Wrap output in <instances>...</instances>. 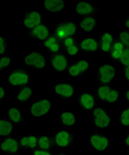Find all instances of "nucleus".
<instances>
[{"label": "nucleus", "mask_w": 129, "mask_h": 155, "mask_svg": "<svg viewBox=\"0 0 129 155\" xmlns=\"http://www.w3.org/2000/svg\"><path fill=\"white\" fill-rule=\"evenodd\" d=\"M51 108V103L46 100L41 102H38L35 105H33L31 107V113H33L35 116H41L43 114L47 112Z\"/></svg>", "instance_id": "f257e3e1"}, {"label": "nucleus", "mask_w": 129, "mask_h": 155, "mask_svg": "<svg viewBox=\"0 0 129 155\" xmlns=\"http://www.w3.org/2000/svg\"><path fill=\"white\" fill-rule=\"evenodd\" d=\"M25 62H26V64L35 65L36 67H38V68H42L45 64L43 57L41 56V54H37V52H33V54H31L29 56L26 57Z\"/></svg>", "instance_id": "f03ea898"}, {"label": "nucleus", "mask_w": 129, "mask_h": 155, "mask_svg": "<svg viewBox=\"0 0 129 155\" xmlns=\"http://www.w3.org/2000/svg\"><path fill=\"white\" fill-rule=\"evenodd\" d=\"M94 115H96V125L98 127H106L109 124V117L106 115L102 109H96L94 110Z\"/></svg>", "instance_id": "7ed1b4c3"}, {"label": "nucleus", "mask_w": 129, "mask_h": 155, "mask_svg": "<svg viewBox=\"0 0 129 155\" xmlns=\"http://www.w3.org/2000/svg\"><path fill=\"white\" fill-rule=\"evenodd\" d=\"M100 74H101V80L104 83H107L114 76V67L109 65H104L100 68Z\"/></svg>", "instance_id": "20e7f679"}, {"label": "nucleus", "mask_w": 129, "mask_h": 155, "mask_svg": "<svg viewBox=\"0 0 129 155\" xmlns=\"http://www.w3.org/2000/svg\"><path fill=\"white\" fill-rule=\"evenodd\" d=\"M90 142H91L92 146H94V148H96L97 150H104L106 147H107L108 145V140L107 138L105 137H101V136H92L91 140H90Z\"/></svg>", "instance_id": "39448f33"}, {"label": "nucleus", "mask_w": 129, "mask_h": 155, "mask_svg": "<svg viewBox=\"0 0 129 155\" xmlns=\"http://www.w3.org/2000/svg\"><path fill=\"white\" fill-rule=\"evenodd\" d=\"M28 81V78L26 74H21V72H16L13 74L10 77V83L13 85H21V84H25Z\"/></svg>", "instance_id": "423d86ee"}, {"label": "nucleus", "mask_w": 129, "mask_h": 155, "mask_svg": "<svg viewBox=\"0 0 129 155\" xmlns=\"http://www.w3.org/2000/svg\"><path fill=\"white\" fill-rule=\"evenodd\" d=\"M63 3L62 0H45V8L48 11L51 12H58L63 8Z\"/></svg>", "instance_id": "0eeeda50"}, {"label": "nucleus", "mask_w": 129, "mask_h": 155, "mask_svg": "<svg viewBox=\"0 0 129 155\" xmlns=\"http://www.w3.org/2000/svg\"><path fill=\"white\" fill-rule=\"evenodd\" d=\"M40 20H41V18H40L39 14L33 12V13H31V15H29V17L28 19L24 20V24L28 27H34L35 25H39Z\"/></svg>", "instance_id": "6e6552de"}, {"label": "nucleus", "mask_w": 129, "mask_h": 155, "mask_svg": "<svg viewBox=\"0 0 129 155\" xmlns=\"http://www.w3.org/2000/svg\"><path fill=\"white\" fill-rule=\"evenodd\" d=\"M76 31V27H74V24L72 23H68L66 25H63L58 28V35L59 37H65V36L68 35H72Z\"/></svg>", "instance_id": "1a4fd4ad"}, {"label": "nucleus", "mask_w": 129, "mask_h": 155, "mask_svg": "<svg viewBox=\"0 0 129 155\" xmlns=\"http://www.w3.org/2000/svg\"><path fill=\"white\" fill-rule=\"evenodd\" d=\"M56 91L59 94H62L64 97H71L72 92H74V89H72L71 86L66 85V84H61V85L56 86Z\"/></svg>", "instance_id": "9d476101"}, {"label": "nucleus", "mask_w": 129, "mask_h": 155, "mask_svg": "<svg viewBox=\"0 0 129 155\" xmlns=\"http://www.w3.org/2000/svg\"><path fill=\"white\" fill-rule=\"evenodd\" d=\"M2 150L4 151H11V152H16L17 151V142L15 140H6L5 142H3V143L1 145Z\"/></svg>", "instance_id": "9b49d317"}, {"label": "nucleus", "mask_w": 129, "mask_h": 155, "mask_svg": "<svg viewBox=\"0 0 129 155\" xmlns=\"http://www.w3.org/2000/svg\"><path fill=\"white\" fill-rule=\"evenodd\" d=\"M68 140H69L68 133H66V132H64V131L58 133L57 136H56V142H57L58 145L61 146V147H65V146L68 143Z\"/></svg>", "instance_id": "f8f14e48"}, {"label": "nucleus", "mask_w": 129, "mask_h": 155, "mask_svg": "<svg viewBox=\"0 0 129 155\" xmlns=\"http://www.w3.org/2000/svg\"><path fill=\"white\" fill-rule=\"evenodd\" d=\"M53 65L57 70H63L66 67V60L63 56H57L54 59Z\"/></svg>", "instance_id": "ddd939ff"}, {"label": "nucleus", "mask_w": 129, "mask_h": 155, "mask_svg": "<svg viewBox=\"0 0 129 155\" xmlns=\"http://www.w3.org/2000/svg\"><path fill=\"white\" fill-rule=\"evenodd\" d=\"M81 46H82L83 49H89V51H96L97 49V42L94 40H92V39H86L82 42V44H81Z\"/></svg>", "instance_id": "4468645a"}, {"label": "nucleus", "mask_w": 129, "mask_h": 155, "mask_svg": "<svg viewBox=\"0 0 129 155\" xmlns=\"http://www.w3.org/2000/svg\"><path fill=\"white\" fill-rule=\"evenodd\" d=\"M34 34H35L36 36H38L39 39H45L48 36V31H47V28L45 26L38 25L35 28V31H34Z\"/></svg>", "instance_id": "2eb2a0df"}, {"label": "nucleus", "mask_w": 129, "mask_h": 155, "mask_svg": "<svg viewBox=\"0 0 129 155\" xmlns=\"http://www.w3.org/2000/svg\"><path fill=\"white\" fill-rule=\"evenodd\" d=\"M92 11V8L90 4L86 3V2H80L77 5V12L79 14H87Z\"/></svg>", "instance_id": "dca6fc26"}, {"label": "nucleus", "mask_w": 129, "mask_h": 155, "mask_svg": "<svg viewBox=\"0 0 129 155\" xmlns=\"http://www.w3.org/2000/svg\"><path fill=\"white\" fill-rule=\"evenodd\" d=\"M81 103H82L83 106L87 109H90L94 104V99H92V97L89 94H83L82 97H81Z\"/></svg>", "instance_id": "f3484780"}, {"label": "nucleus", "mask_w": 129, "mask_h": 155, "mask_svg": "<svg viewBox=\"0 0 129 155\" xmlns=\"http://www.w3.org/2000/svg\"><path fill=\"white\" fill-rule=\"evenodd\" d=\"M11 131H12V125L8 122L1 120L0 122V134L1 135H8Z\"/></svg>", "instance_id": "a211bd4d"}, {"label": "nucleus", "mask_w": 129, "mask_h": 155, "mask_svg": "<svg viewBox=\"0 0 129 155\" xmlns=\"http://www.w3.org/2000/svg\"><path fill=\"white\" fill-rule=\"evenodd\" d=\"M94 25V20L92 19V18H86L85 20H83L82 22H81V27H82L84 31H91L92 27Z\"/></svg>", "instance_id": "6ab92c4d"}, {"label": "nucleus", "mask_w": 129, "mask_h": 155, "mask_svg": "<svg viewBox=\"0 0 129 155\" xmlns=\"http://www.w3.org/2000/svg\"><path fill=\"white\" fill-rule=\"evenodd\" d=\"M102 41H103L102 48H103L104 51H107L108 49H109V47H110V43H111V41H112V37L109 35V34H105V35L103 36Z\"/></svg>", "instance_id": "aec40b11"}, {"label": "nucleus", "mask_w": 129, "mask_h": 155, "mask_svg": "<svg viewBox=\"0 0 129 155\" xmlns=\"http://www.w3.org/2000/svg\"><path fill=\"white\" fill-rule=\"evenodd\" d=\"M36 137L35 136H29V137H24L21 140V143L23 146H29L31 148H35L36 146Z\"/></svg>", "instance_id": "412c9836"}, {"label": "nucleus", "mask_w": 129, "mask_h": 155, "mask_svg": "<svg viewBox=\"0 0 129 155\" xmlns=\"http://www.w3.org/2000/svg\"><path fill=\"white\" fill-rule=\"evenodd\" d=\"M62 122L65 125H72L74 123V116L71 113L65 112L62 114Z\"/></svg>", "instance_id": "4be33fe9"}, {"label": "nucleus", "mask_w": 129, "mask_h": 155, "mask_svg": "<svg viewBox=\"0 0 129 155\" xmlns=\"http://www.w3.org/2000/svg\"><path fill=\"white\" fill-rule=\"evenodd\" d=\"M31 90L29 89V88H24V89L19 93L18 99H19L20 101H24V100L28 99L29 95H31Z\"/></svg>", "instance_id": "5701e85b"}, {"label": "nucleus", "mask_w": 129, "mask_h": 155, "mask_svg": "<svg viewBox=\"0 0 129 155\" xmlns=\"http://www.w3.org/2000/svg\"><path fill=\"white\" fill-rule=\"evenodd\" d=\"M8 114H10V117L12 118L14 122H18V120H20V112L17 110V109L12 108L10 110V112H8Z\"/></svg>", "instance_id": "b1692460"}, {"label": "nucleus", "mask_w": 129, "mask_h": 155, "mask_svg": "<svg viewBox=\"0 0 129 155\" xmlns=\"http://www.w3.org/2000/svg\"><path fill=\"white\" fill-rule=\"evenodd\" d=\"M121 61L123 64L129 66V48H126L123 51V54L121 56Z\"/></svg>", "instance_id": "393cba45"}, {"label": "nucleus", "mask_w": 129, "mask_h": 155, "mask_svg": "<svg viewBox=\"0 0 129 155\" xmlns=\"http://www.w3.org/2000/svg\"><path fill=\"white\" fill-rule=\"evenodd\" d=\"M110 90L108 87H101L100 89H99V95H100V97L102 100H105L106 97H107V95L109 94Z\"/></svg>", "instance_id": "a878e982"}, {"label": "nucleus", "mask_w": 129, "mask_h": 155, "mask_svg": "<svg viewBox=\"0 0 129 155\" xmlns=\"http://www.w3.org/2000/svg\"><path fill=\"white\" fill-rule=\"evenodd\" d=\"M121 120L124 125H129V109L125 110L123 113H122V116H121Z\"/></svg>", "instance_id": "bb28decb"}, {"label": "nucleus", "mask_w": 129, "mask_h": 155, "mask_svg": "<svg viewBox=\"0 0 129 155\" xmlns=\"http://www.w3.org/2000/svg\"><path fill=\"white\" fill-rule=\"evenodd\" d=\"M39 145L40 147L43 148V149H47V148L49 147V142H48V138L45 137V136H43L39 140Z\"/></svg>", "instance_id": "cd10ccee"}, {"label": "nucleus", "mask_w": 129, "mask_h": 155, "mask_svg": "<svg viewBox=\"0 0 129 155\" xmlns=\"http://www.w3.org/2000/svg\"><path fill=\"white\" fill-rule=\"evenodd\" d=\"M117 99V92L115 90L110 91L109 94H108L107 97H106V100H107L108 102H114Z\"/></svg>", "instance_id": "c85d7f7f"}, {"label": "nucleus", "mask_w": 129, "mask_h": 155, "mask_svg": "<svg viewBox=\"0 0 129 155\" xmlns=\"http://www.w3.org/2000/svg\"><path fill=\"white\" fill-rule=\"evenodd\" d=\"M120 38H121V41L124 43V44H126L127 46H129V34L122 33L121 36H120Z\"/></svg>", "instance_id": "c756f323"}, {"label": "nucleus", "mask_w": 129, "mask_h": 155, "mask_svg": "<svg viewBox=\"0 0 129 155\" xmlns=\"http://www.w3.org/2000/svg\"><path fill=\"white\" fill-rule=\"evenodd\" d=\"M80 71H81V70H80V68L78 67V65L71 66V69H69V74H71V76H78Z\"/></svg>", "instance_id": "7c9ffc66"}, {"label": "nucleus", "mask_w": 129, "mask_h": 155, "mask_svg": "<svg viewBox=\"0 0 129 155\" xmlns=\"http://www.w3.org/2000/svg\"><path fill=\"white\" fill-rule=\"evenodd\" d=\"M78 67L80 68L81 71H84L85 69H87V67H88V63L86 62V61H81V62H79Z\"/></svg>", "instance_id": "2f4dec72"}, {"label": "nucleus", "mask_w": 129, "mask_h": 155, "mask_svg": "<svg viewBox=\"0 0 129 155\" xmlns=\"http://www.w3.org/2000/svg\"><path fill=\"white\" fill-rule=\"evenodd\" d=\"M10 62H11V60L8 58H2L1 61H0V67L1 68L5 67V66H8L10 64Z\"/></svg>", "instance_id": "473e14b6"}, {"label": "nucleus", "mask_w": 129, "mask_h": 155, "mask_svg": "<svg viewBox=\"0 0 129 155\" xmlns=\"http://www.w3.org/2000/svg\"><path fill=\"white\" fill-rule=\"evenodd\" d=\"M55 42H56V40H55V38H51V39H48V40L45 42V46H47V47H49L51 48V46H53L54 44H55Z\"/></svg>", "instance_id": "72a5a7b5"}, {"label": "nucleus", "mask_w": 129, "mask_h": 155, "mask_svg": "<svg viewBox=\"0 0 129 155\" xmlns=\"http://www.w3.org/2000/svg\"><path fill=\"white\" fill-rule=\"evenodd\" d=\"M68 52L71 54H74L78 52V48H77L76 46H74V45H71V46H68Z\"/></svg>", "instance_id": "f704fd0d"}, {"label": "nucleus", "mask_w": 129, "mask_h": 155, "mask_svg": "<svg viewBox=\"0 0 129 155\" xmlns=\"http://www.w3.org/2000/svg\"><path fill=\"white\" fill-rule=\"evenodd\" d=\"M122 54H123V51H114L112 57H114V58H121Z\"/></svg>", "instance_id": "c9c22d12"}, {"label": "nucleus", "mask_w": 129, "mask_h": 155, "mask_svg": "<svg viewBox=\"0 0 129 155\" xmlns=\"http://www.w3.org/2000/svg\"><path fill=\"white\" fill-rule=\"evenodd\" d=\"M0 52L3 54L4 52V43H3V39L0 38Z\"/></svg>", "instance_id": "e433bc0d"}, {"label": "nucleus", "mask_w": 129, "mask_h": 155, "mask_svg": "<svg viewBox=\"0 0 129 155\" xmlns=\"http://www.w3.org/2000/svg\"><path fill=\"white\" fill-rule=\"evenodd\" d=\"M114 51H123V44L117 43V44L114 45Z\"/></svg>", "instance_id": "4c0bfd02"}, {"label": "nucleus", "mask_w": 129, "mask_h": 155, "mask_svg": "<svg viewBox=\"0 0 129 155\" xmlns=\"http://www.w3.org/2000/svg\"><path fill=\"white\" fill-rule=\"evenodd\" d=\"M65 44H66V46H67V47H68V46H71V45H72V39H71V38L66 39V40H65Z\"/></svg>", "instance_id": "58836bf2"}, {"label": "nucleus", "mask_w": 129, "mask_h": 155, "mask_svg": "<svg viewBox=\"0 0 129 155\" xmlns=\"http://www.w3.org/2000/svg\"><path fill=\"white\" fill-rule=\"evenodd\" d=\"M35 155H51L49 153H47V152H42V151H37L35 153Z\"/></svg>", "instance_id": "ea45409f"}, {"label": "nucleus", "mask_w": 129, "mask_h": 155, "mask_svg": "<svg viewBox=\"0 0 129 155\" xmlns=\"http://www.w3.org/2000/svg\"><path fill=\"white\" fill-rule=\"evenodd\" d=\"M51 51H57L58 49H59V46H58V44H56V43H55V44H54L53 46L51 47Z\"/></svg>", "instance_id": "a19ab883"}, {"label": "nucleus", "mask_w": 129, "mask_h": 155, "mask_svg": "<svg viewBox=\"0 0 129 155\" xmlns=\"http://www.w3.org/2000/svg\"><path fill=\"white\" fill-rule=\"evenodd\" d=\"M4 95V90L3 88H0V97H3Z\"/></svg>", "instance_id": "79ce46f5"}, {"label": "nucleus", "mask_w": 129, "mask_h": 155, "mask_svg": "<svg viewBox=\"0 0 129 155\" xmlns=\"http://www.w3.org/2000/svg\"><path fill=\"white\" fill-rule=\"evenodd\" d=\"M126 77L129 80V66H127V69H126Z\"/></svg>", "instance_id": "37998d69"}, {"label": "nucleus", "mask_w": 129, "mask_h": 155, "mask_svg": "<svg viewBox=\"0 0 129 155\" xmlns=\"http://www.w3.org/2000/svg\"><path fill=\"white\" fill-rule=\"evenodd\" d=\"M126 143H127V145H129V136L127 137V140H126Z\"/></svg>", "instance_id": "c03bdc74"}, {"label": "nucleus", "mask_w": 129, "mask_h": 155, "mask_svg": "<svg viewBox=\"0 0 129 155\" xmlns=\"http://www.w3.org/2000/svg\"><path fill=\"white\" fill-rule=\"evenodd\" d=\"M127 97H128V100H129V91L127 92Z\"/></svg>", "instance_id": "a18cd8bd"}, {"label": "nucleus", "mask_w": 129, "mask_h": 155, "mask_svg": "<svg viewBox=\"0 0 129 155\" xmlns=\"http://www.w3.org/2000/svg\"><path fill=\"white\" fill-rule=\"evenodd\" d=\"M126 24H127V26L129 27V21H127V23H126Z\"/></svg>", "instance_id": "49530a36"}]
</instances>
